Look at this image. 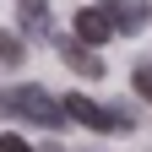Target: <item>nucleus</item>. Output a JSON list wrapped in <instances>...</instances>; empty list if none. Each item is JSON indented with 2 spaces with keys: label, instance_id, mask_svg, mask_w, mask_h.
I'll use <instances>...</instances> for the list:
<instances>
[{
  "label": "nucleus",
  "instance_id": "nucleus-1",
  "mask_svg": "<svg viewBox=\"0 0 152 152\" xmlns=\"http://www.w3.org/2000/svg\"><path fill=\"white\" fill-rule=\"evenodd\" d=\"M0 114H16V120H33V125H44V130H60L71 114L65 103H54L44 87H11V92H0Z\"/></svg>",
  "mask_w": 152,
  "mask_h": 152
},
{
  "label": "nucleus",
  "instance_id": "nucleus-2",
  "mask_svg": "<svg viewBox=\"0 0 152 152\" xmlns=\"http://www.w3.org/2000/svg\"><path fill=\"white\" fill-rule=\"evenodd\" d=\"M76 38H82L87 49H92V44H109V38H114L109 11H103V6H82V11H76Z\"/></svg>",
  "mask_w": 152,
  "mask_h": 152
},
{
  "label": "nucleus",
  "instance_id": "nucleus-3",
  "mask_svg": "<svg viewBox=\"0 0 152 152\" xmlns=\"http://www.w3.org/2000/svg\"><path fill=\"white\" fill-rule=\"evenodd\" d=\"M65 114H71L76 125H87V130H103V136L114 130V120H109V109H98V103L87 98V92H65Z\"/></svg>",
  "mask_w": 152,
  "mask_h": 152
},
{
  "label": "nucleus",
  "instance_id": "nucleus-4",
  "mask_svg": "<svg viewBox=\"0 0 152 152\" xmlns=\"http://www.w3.org/2000/svg\"><path fill=\"white\" fill-rule=\"evenodd\" d=\"M103 11H109L114 33H141V27H147V16H152L141 0H103Z\"/></svg>",
  "mask_w": 152,
  "mask_h": 152
},
{
  "label": "nucleus",
  "instance_id": "nucleus-5",
  "mask_svg": "<svg viewBox=\"0 0 152 152\" xmlns=\"http://www.w3.org/2000/svg\"><path fill=\"white\" fill-rule=\"evenodd\" d=\"M60 54H65V65H71L76 76H87V82H98V76H103V60L82 44V38H60Z\"/></svg>",
  "mask_w": 152,
  "mask_h": 152
},
{
  "label": "nucleus",
  "instance_id": "nucleus-6",
  "mask_svg": "<svg viewBox=\"0 0 152 152\" xmlns=\"http://www.w3.org/2000/svg\"><path fill=\"white\" fill-rule=\"evenodd\" d=\"M16 6H22V22H27L33 38H44V33H49V0H16Z\"/></svg>",
  "mask_w": 152,
  "mask_h": 152
},
{
  "label": "nucleus",
  "instance_id": "nucleus-7",
  "mask_svg": "<svg viewBox=\"0 0 152 152\" xmlns=\"http://www.w3.org/2000/svg\"><path fill=\"white\" fill-rule=\"evenodd\" d=\"M27 60V49H22V38L16 33H0V71H16Z\"/></svg>",
  "mask_w": 152,
  "mask_h": 152
},
{
  "label": "nucleus",
  "instance_id": "nucleus-8",
  "mask_svg": "<svg viewBox=\"0 0 152 152\" xmlns=\"http://www.w3.org/2000/svg\"><path fill=\"white\" fill-rule=\"evenodd\" d=\"M130 87H136L141 98L152 103V65H136V71H130Z\"/></svg>",
  "mask_w": 152,
  "mask_h": 152
},
{
  "label": "nucleus",
  "instance_id": "nucleus-9",
  "mask_svg": "<svg viewBox=\"0 0 152 152\" xmlns=\"http://www.w3.org/2000/svg\"><path fill=\"white\" fill-rule=\"evenodd\" d=\"M109 120H114V130H136V114L130 109H109Z\"/></svg>",
  "mask_w": 152,
  "mask_h": 152
},
{
  "label": "nucleus",
  "instance_id": "nucleus-10",
  "mask_svg": "<svg viewBox=\"0 0 152 152\" xmlns=\"http://www.w3.org/2000/svg\"><path fill=\"white\" fill-rule=\"evenodd\" d=\"M0 152H33V147H27L22 136H0Z\"/></svg>",
  "mask_w": 152,
  "mask_h": 152
},
{
  "label": "nucleus",
  "instance_id": "nucleus-11",
  "mask_svg": "<svg viewBox=\"0 0 152 152\" xmlns=\"http://www.w3.org/2000/svg\"><path fill=\"white\" fill-rule=\"evenodd\" d=\"M49 152H60V147H49Z\"/></svg>",
  "mask_w": 152,
  "mask_h": 152
}]
</instances>
